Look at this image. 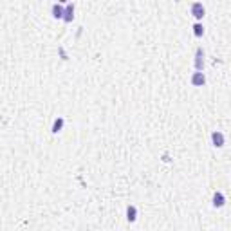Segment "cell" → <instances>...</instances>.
<instances>
[{
	"instance_id": "obj_8",
	"label": "cell",
	"mask_w": 231,
	"mask_h": 231,
	"mask_svg": "<svg viewBox=\"0 0 231 231\" xmlns=\"http://www.w3.org/2000/svg\"><path fill=\"white\" fill-rule=\"evenodd\" d=\"M65 20H71L72 18V6H67V9H65Z\"/></svg>"
},
{
	"instance_id": "obj_9",
	"label": "cell",
	"mask_w": 231,
	"mask_h": 231,
	"mask_svg": "<svg viewBox=\"0 0 231 231\" xmlns=\"http://www.w3.org/2000/svg\"><path fill=\"white\" fill-rule=\"evenodd\" d=\"M193 29H195V34H197V36H200V34H202V26H200V24H195V27H193Z\"/></svg>"
},
{
	"instance_id": "obj_2",
	"label": "cell",
	"mask_w": 231,
	"mask_h": 231,
	"mask_svg": "<svg viewBox=\"0 0 231 231\" xmlns=\"http://www.w3.org/2000/svg\"><path fill=\"white\" fill-rule=\"evenodd\" d=\"M192 83H193V85H202V83H204V74L202 72H195L193 78H192Z\"/></svg>"
},
{
	"instance_id": "obj_3",
	"label": "cell",
	"mask_w": 231,
	"mask_h": 231,
	"mask_svg": "<svg viewBox=\"0 0 231 231\" xmlns=\"http://www.w3.org/2000/svg\"><path fill=\"white\" fill-rule=\"evenodd\" d=\"M192 11H193V15H195L197 18H200V16L204 15V7H202V4H193Z\"/></svg>"
},
{
	"instance_id": "obj_7",
	"label": "cell",
	"mask_w": 231,
	"mask_h": 231,
	"mask_svg": "<svg viewBox=\"0 0 231 231\" xmlns=\"http://www.w3.org/2000/svg\"><path fill=\"white\" fill-rule=\"evenodd\" d=\"M52 13H54V16H58V18H60V16H61V15H63L65 11H63V9H61L60 6H54V7H52Z\"/></svg>"
},
{
	"instance_id": "obj_4",
	"label": "cell",
	"mask_w": 231,
	"mask_h": 231,
	"mask_svg": "<svg viewBox=\"0 0 231 231\" xmlns=\"http://www.w3.org/2000/svg\"><path fill=\"white\" fill-rule=\"evenodd\" d=\"M213 204H215V206H222V204H224V195H222V193H215Z\"/></svg>"
},
{
	"instance_id": "obj_10",
	"label": "cell",
	"mask_w": 231,
	"mask_h": 231,
	"mask_svg": "<svg viewBox=\"0 0 231 231\" xmlns=\"http://www.w3.org/2000/svg\"><path fill=\"white\" fill-rule=\"evenodd\" d=\"M61 123H63V121H61V119H58V121L54 123V132H58V130H60V127H61Z\"/></svg>"
},
{
	"instance_id": "obj_1",
	"label": "cell",
	"mask_w": 231,
	"mask_h": 231,
	"mask_svg": "<svg viewBox=\"0 0 231 231\" xmlns=\"http://www.w3.org/2000/svg\"><path fill=\"white\" fill-rule=\"evenodd\" d=\"M211 139H213V144H215V146H222V144H224V136H222L220 132H213Z\"/></svg>"
},
{
	"instance_id": "obj_6",
	"label": "cell",
	"mask_w": 231,
	"mask_h": 231,
	"mask_svg": "<svg viewBox=\"0 0 231 231\" xmlns=\"http://www.w3.org/2000/svg\"><path fill=\"white\" fill-rule=\"evenodd\" d=\"M127 215H128V220H134V219H136V208H134V206H130V208H128Z\"/></svg>"
},
{
	"instance_id": "obj_5",
	"label": "cell",
	"mask_w": 231,
	"mask_h": 231,
	"mask_svg": "<svg viewBox=\"0 0 231 231\" xmlns=\"http://www.w3.org/2000/svg\"><path fill=\"white\" fill-rule=\"evenodd\" d=\"M195 65H197V69H202V52H200V51L197 52V60H195Z\"/></svg>"
}]
</instances>
